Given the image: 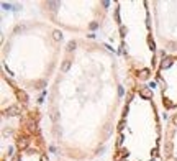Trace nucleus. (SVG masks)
<instances>
[{"instance_id": "f257e3e1", "label": "nucleus", "mask_w": 177, "mask_h": 161, "mask_svg": "<svg viewBox=\"0 0 177 161\" xmlns=\"http://www.w3.org/2000/svg\"><path fill=\"white\" fill-rule=\"evenodd\" d=\"M5 112H7L8 115H18V114H20V108L17 107V105H12V107H8V108H7Z\"/></svg>"}, {"instance_id": "f03ea898", "label": "nucleus", "mask_w": 177, "mask_h": 161, "mask_svg": "<svg viewBox=\"0 0 177 161\" xmlns=\"http://www.w3.org/2000/svg\"><path fill=\"white\" fill-rule=\"evenodd\" d=\"M28 145H30V141L26 140V138H20V140H18V148H20V150H26Z\"/></svg>"}, {"instance_id": "7ed1b4c3", "label": "nucleus", "mask_w": 177, "mask_h": 161, "mask_svg": "<svg viewBox=\"0 0 177 161\" xmlns=\"http://www.w3.org/2000/svg\"><path fill=\"white\" fill-rule=\"evenodd\" d=\"M139 94L143 95V97H146V99H149L151 95H152V94H151V89L149 87H143L141 90H139Z\"/></svg>"}, {"instance_id": "20e7f679", "label": "nucleus", "mask_w": 177, "mask_h": 161, "mask_svg": "<svg viewBox=\"0 0 177 161\" xmlns=\"http://www.w3.org/2000/svg\"><path fill=\"white\" fill-rule=\"evenodd\" d=\"M66 49H67V51H74V49H76V41H69Z\"/></svg>"}, {"instance_id": "39448f33", "label": "nucleus", "mask_w": 177, "mask_h": 161, "mask_svg": "<svg viewBox=\"0 0 177 161\" xmlns=\"http://www.w3.org/2000/svg\"><path fill=\"white\" fill-rule=\"evenodd\" d=\"M69 66H71V61H69V59H66L64 63H62V67H61V69H62V71L66 73V71L69 69Z\"/></svg>"}, {"instance_id": "423d86ee", "label": "nucleus", "mask_w": 177, "mask_h": 161, "mask_svg": "<svg viewBox=\"0 0 177 161\" xmlns=\"http://www.w3.org/2000/svg\"><path fill=\"white\" fill-rule=\"evenodd\" d=\"M52 38H54V40H56V41H59V40H61V38H62V35L59 33L58 30H56V31H52Z\"/></svg>"}, {"instance_id": "0eeeda50", "label": "nucleus", "mask_w": 177, "mask_h": 161, "mask_svg": "<svg viewBox=\"0 0 177 161\" xmlns=\"http://www.w3.org/2000/svg\"><path fill=\"white\" fill-rule=\"evenodd\" d=\"M148 76H149V71H148V69H143V71H141V77H143V79H146Z\"/></svg>"}, {"instance_id": "6e6552de", "label": "nucleus", "mask_w": 177, "mask_h": 161, "mask_svg": "<svg viewBox=\"0 0 177 161\" xmlns=\"http://www.w3.org/2000/svg\"><path fill=\"white\" fill-rule=\"evenodd\" d=\"M172 123H174V125H177V115H174V117H172Z\"/></svg>"}, {"instance_id": "1a4fd4ad", "label": "nucleus", "mask_w": 177, "mask_h": 161, "mask_svg": "<svg viewBox=\"0 0 177 161\" xmlns=\"http://www.w3.org/2000/svg\"><path fill=\"white\" fill-rule=\"evenodd\" d=\"M41 161H48L46 160V156H41Z\"/></svg>"}]
</instances>
